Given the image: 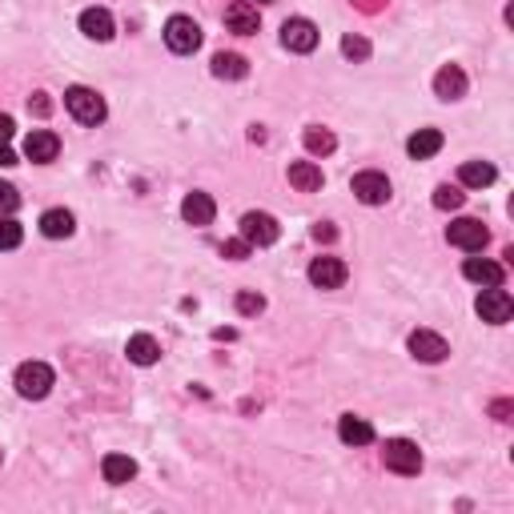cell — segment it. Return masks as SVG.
Listing matches in <instances>:
<instances>
[{
    "label": "cell",
    "mask_w": 514,
    "mask_h": 514,
    "mask_svg": "<svg viewBox=\"0 0 514 514\" xmlns=\"http://www.w3.org/2000/svg\"><path fill=\"white\" fill-rule=\"evenodd\" d=\"M73 229H76V221H73V213H68V209H49L45 217H40V234L53 237V242L73 237Z\"/></svg>",
    "instance_id": "obj_25"
},
{
    "label": "cell",
    "mask_w": 514,
    "mask_h": 514,
    "mask_svg": "<svg viewBox=\"0 0 514 514\" xmlns=\"http://www.w3.org/2000/svg\"><path fill=\"white\" fill-rule=\"evenodd\" d=\"M314 237H318V242H333L338 229H330V221H318V226H314Z\"/></svg>",
    "instance_id": "obj_34"
},
{
    "label": "cell",
    "mask_w": 514,
    "mask_h": 514,
    "mask_svg": "<svg viewBox=\"0 0 514 514\" xmlns=\"http://www.w3.org/2000/svg\"><path fill=\"white\" fill-rule=\"evenodd\" d=\"M382 462H386V470L410 478V474L422 470V450H418V442H410V439H390L382 447Z\"/></svg>",
    "instance_id": "obj_3"
},
{
    "label": "cell",
    "mask_w": 514,
    "mask_h": 514,
    "mask_svg": "<svg viewBox=\"0 0 514 514\" xmlns=\"http://www.w3.org/2000/svg\"><path fill=\"white\" fill-rule=\"evenodd\" d=\"M257 4H273V0H257Z\"/></svg>",
    "instance_id": "obj_37"
},
{
    "label": "cell",
    "mask_w": 514,
    "mask_h": 514,
    "mask_svg": "<svg viewBox=\"0 0 514 514\" xmlns=\"http://www.w3.org/2000/svg\"><path fill=\"white\" fill-rule=\"evenodd\" d=\"M24 242V229L13 217H0V250H16Z\"/></svg>",
    "instance_id": "obj_28"
},
{
    "label": "cell",
    "mask_w": 514,
    "mask_h": 514,
    "mask_svg": "<svg viewBox=\"0 0 514 514\" xmlns=\"http://www.w3.org/2000/svg\"><path fill=\"white\" fill-rule=\"evenodd\" d=\"M53 366H45V362H24L21 370H16V394L21 398H29V402H40V398H49V390H53Z\"/></svg>",
    "instance_id": "obj_2"
},
{
    "label": "cell",
    "mask_w": 514,
    "mask_h": 514,
    "mask_svg": "<svg viewBox=\"0 0 514 514\" xmlns=\"http://www.w3.org/2000/svg\"><path fill=\"white\" fill-rule=\"evenodd\" d=\"M494 165L491 161H466V165L458 169V182L466 185V190H486V185H494Z\"/></svg>",
    "instance_id": "obj_22"
},
{
    "label": "cell",
    "mask_w": 514,
    "mask_h": 514,
    "mask_svg": "<svg viewBox=\"0 0 514 514\" xmlns=\"http://www.w3.org/2000/svg\"><path fill=\"white\" fill-rule=\"evenodd\" d=\"M439 149H442V133H439V128H418V133L406 141V153H410L414 161L434 157Z\"/></svg>",
    "instance_id": "obj_23"
},
{
    "label": "cell",
    "mask_w": 514,
    "mask_h": 514,
    "mask_svg": "<svg viewBox=\"0 0 514 514\" xmlns=\"http://www.w3.org/2000/svg\"><path fill=\"white\" fill-rule=\"evenodd\" d=\"M57 153H61V137L49 133V128H32L29 141H24V157L37 161V165H49V161H57Z\"/></svg>",
    "instance_id": "obj_12"
},
{
    "label": "cell",
    "mask_w": 514,
    "mask_h": 514,
    "mask_svg": "<svg viewBox=\"0 0 514 514\" xmlns=\"http://www.w3.org/2000/svg\"><path fill=\"white\" fill-rule=\"evenodd\" d=\"M0 165H4V169H8V165H16V153L8 149V141H0Z\"/></svg>",
    "instance_id": "obj_36"
},
{
    "label": "cell",
    "mask_w": 514,
    "mask_h": 514,
    "mask_svg": "<svg viewBox=\"0 0 514 514\" xmlns=\"http://www.w3.org/2000/svg\"><path fill=\"white\" fill-rule=\"evenodd\" d=\"M81 32L89 40H97V45H105V40H113V13L109 8H84L81 13Z\"/></svg>",
    "instance_id": "obj_14"
},
{
    "label": "cell",
    "mask_w": 514,
    "mask_h": 514,
    "mask_svg": "<svg viewBox=\"0 0 514 514\" xmlns=\"http://www.w3.org/2000/svg\"><path fill=\"white\" fill-rule=\"evenodd\" d=\"M165 45L173 49V53L190 57L201 49V29H197L193 16H169L165 21Z\"/></svg>",
    "instance_id": "obj_4"
},
{
    "label": "cell",
    "mask_w": 514,
    "mask_h": 514,
    "mask_svg": "<svg viewBox=\"0 0 514 514\" xmlns=\"http://www.w3.org/2000/svg\"><path fill=\"white\" fill-rule=\"evenodd\" d=\"M125 354H128V362H137V366H153L161 358V346H157L153 333H133L128 346H125Z\"/></svg>",
    "instance_id": "obj_21"
},
{
    "label": "cell",
    "mask_w": 514,
    "mask_h": 514,
    "mask_svg": "<svg viewBox=\"0 0 514 514\" xmlns=\"http://www.w3.org/2000/svg\"><path fill=\"white\" fill-rule=\"evenodd\" d=\"M338 434H341L346 447H370V442H374V426L366 422V418H358V414H341Z\"/></svg>",
    "instance_id": "obj_19"
},
{
    "label": "cell",
    "mask_w": 514,
    "mask_h": 514,
    "mask_svg": "<svg viewBox=\"0 0 514 514\" xmlns=\"http://www.w3.org/2000/svg\"><path fill=\"white\" fill-rule=\"evenodd\" d=\"M322 169L314 165V161H294V165H289V185H294L297 193H318L322 190Z\"/></svg>",
    "instance_id": "obj_20"
},
{
    "label": "cell",
    "mask_w": 514,
    "mask_h": 514,
    "mask_svg": "<svg viewBox=\"0 0 514 514\" xmlns=\"http://www.w3.org/2000/svg\"><path fill=\"white\" fill-rule=\"evenodd\" d=\"M257 24H261V16H257V4H250V0H234V4L226 8V29L237 32V37L257 32Z\"/></svg>",
    "instance_id": "obj_13"
},
{
    "label": "cell",
    "mask_w": 514,
    "mask_h": 514,
    "mask_svg": "<svg viewBox=\"0 0 514 514\" xmlns=\"http://www.w3.org/2000/svg\"><path fill=\"white\" fill-rule=\"evenodd\" d=\"M0 458H4V454H0Z\"/></svg>",
    "instance_id": "obj_38"
},
{
    "label": "cell",
    "mask_w": 514,
    "mask_h": 514,
    "mask_svg": "<svg viewBox=\"0 0 514 514\" xmlns=\"http://www.w3.org/2000/svg\"><path fill=\"white\" fill-rule=\"evenodd\" d=\"M242 237L250 245H273L281 237V229H278V221H273L270 213L253 209V213H245V217H242Z\"/></svg>",
    "instance_id": "obj_11"
},
{
    "label": "cell",
    "mask_w": 514,
    "mask_h": 514,
    "mask_svg": "<svg viewBox=\"0 0 514 514\" xmlns=\"http://www.w3.org/2000/svg\"><path fill=\"white\" fill-rule=\"evenodd\" d=\"M16 133V125H13V117L8 113H0V141H8V137Z\"/></svg>",
    "instance_id": "obj_35"
},
{
    "label": "cell",
    "mask_w": 514,
    "mask_h": 514,
    "mask_svg": "<svg viewBox=\"0 0 514 514\" xmlns=\"http://www.w3.org/2000/svg\"><path fill=\"white\" fill-rule=\"evenodd\" d=\"M410 354H414L418 362L439 366V362H447L450 346H447V338H442V333H434V330H414V333H410Z\"/></svg>",
    "instance_id": "obj_8"
},
{
    "label": "cell",
    "mask_w": 514,
    "mask_h": 514,
    "mask_svg": "<svg viewBox=\"0 0 514 514\" xmlns=\"http://www.w3.org/2000/svg\"><path fill=\"white\" fill-rule=\"evenodd\" d=\"M209 68H213V76H217V81H242V76L250 73V61H245V57H237V53H217Z\"/></svg>",
    "instance_id": "obj_24"
},
{
    "label": "cell",
    "mask_w": 514,
    "mask_h": 514,
    "mask_svg": "<svg viewBox=\"0 0 514 514\" xmlns=\"http://www.w3.org/2000/svg\"><path fill=\"white\" fill-rule=\"evenodd\" d=\"M447 242L458 245V250H466V253H478L486 242H491V229H486L483 221H474V217H458V221H450L447 226Z\"/></svg>",
    "instance_id": "obj_5"
},
{
    "label": "cell",
    "mask_w": 514,
    "mask_h": 514,
    "mask_svg": "<svg viewBox=\"0 0 514 514\" xmlns=\"http://www.w3.org/2000/svg\"><path fill=\"white\" fill-rule=\"evenodd\" d=\"M318 24L306 21V16H294V21L281 24V45L289 49V53H314L318 49Z\"/></svg>",
    "instance_id": "obj_7"
},
{
    "label": "cell",
    "mask_w": 514,
    "mask_h": 514,
    "mask_svg": "<svg viewBox=\"0 0 514 514\" xmlns=\"http://www.w3.org/2000/svg\"><path fill=\"white\" fill-rule=\"evenodd\" d=\"M250 250H253V245L245 242V237H237V242H226V245H221V257H229V261H245V257H250Z\"/></svg>",
    "instance_id": "obj_32"
},
{
    "label": "cell",
    "mask_w": 514,
    "mask_h": 514,
    "mask_svg": "<svg viewBox=\"0 0 514 514\" xmlns=\"http://www.w3.org/2000/svg\"><path fill=\"white\" fill-rule=\"evenodd\" d=\"M101 474H105L109 486H125V483H133V478H137V462L128 458V454H105Z\"/></svg>",
    "instance_id": "obj_18"
},
{
    "label": "cell",
    "mask_w": 514,
    "mask_h": 514,
    "mask_svg": "<svg viewBox=\"0 0 514 514\" xmlns=\"http://www.w3.org/2000/svg\"><path fill=\"white\" fill-rule=\"evenodd\" d=\"M29 109H32V113H37V117H49V109H53V101H49L45 93H37V101H29Z\"/></svg>",
    "instance_id": "obj_33"
},
{
    "label": "cell",
    "mask_w": 514,
    "mask_h": 514,
    "mask_svg": "<svg viewBox=\"0 0 514 514\" xmlns=\"http://www.w3.org/2000/svg\"><path fill=\"white\" fill-rule=\"evenodd\" d=\"M16 205H21V193H16L8 182H0V217H13Z\"/></svg>",
    "instance_id": "obj_31"
},
{
    "label": "cell",
    "mask_w": 514,
    "mask_h": 514,
    "mask_svg": "<svg viewBox=\"0 0 514 514\" xmlns=\"http://www.w3.org/2000/svg\"><path fill=\"white\" fill-rule=\"evenodd\" d=\"M434 93H439V101H458L466 93V73L458 65H442L434 76Z\"/></svg>",
    "instance_id": "obj_17"
},
{
    "label": "cell",
    "mask_w": 514,
    "mask_h": 514,
    "mask_svg": "<svg viewBox=\"0 0 514 514\" xmlns=\"http://www.w3.org/2000/svg\"><path fill=\"white\" fill-rule=\"evenodd\" d=\"M462 278L474 281V286H502L507 270H502L499 261H486V257H466V265H462Z\"/></svg>",
    "instance_id": "obj_15"
},
{
    "label": "cell",
    "mask_w": 514,
    "mask_h": 514,
    "mask_svg": "<svg viewBox=\"0 0 514 514\" xmlns=\"http://www.w3.org/2000/svg\"><path fill=\"white\" fill-rule=\"evenodd\" d=\"M341 57H350V61H366V57H370V40L366 37H341Z\"/></svg>",
    "instance_id": "obj_30"
},
{
    "label": "cell",
    "mask_w": 514,
    "mask_h": 514,
    "mask_svg": "<svg viewBox=\"0 0 514 514\" xmlns=\"http://www.w3.org/2000/svg\"><path fill=\"white\" fill-rule=\"evenodd\" d=\"M234 306H237V314H242V318H253V314L265 310V297H261V294H250V289H242Z\"/></svg>",
    "instance_id": "obj_29"
},
{
    "label": "cell",
    "mask_w": 514,
    "mask_h": 514,
    "mask_svg": "<svg viewBox=\"0 0 514 514\" xmlns=\"http://www.w3.org/2000/svg\"><path fill=\"white\" fill-rule=\"evenodd\" d=\"M354 197L362 205H386V201H390V182H386V173H378V169L358 173L354 177Z\"/></svg>",
    "instance_id": "obj_10"
},
{
    "label": "cell",
    "mask_w": 514,
    "mask_h": 514,
    "mask_svg": "<svg viewBox=\"0 0 514 514\" xmlns=\"http://www.w3.org/2000/svg\"><path fill=\"white\" fill-rule=\"evenodd\" d=\"M182 217L190 221V226L205 229V226H213V217H217V205H213L209 193H190L182 201Z\"/></svg>",
    "instance_id": "obj_16"
},
{
    "label": "cell",
    "mask_w": 514,
    "mask_h": 514,
    "mask_svg": "<svg viewBox=\"0 0 514 514\" xmlns=\"http://www.w3.org/2000/svg\"><path fill=\"white\" fill-rule=\"evenodd\" d=\"M474 310H478V318H483V322L502 325V322H510L514 302H510V294H507V289H502V286H486L483 294H478Z\"/></svg>",
    "instance_id": "obj_6"
},
{
    "label": "cell",
    "mask_w": 514,
    "mask_h": 514,
    "mask_svg": "<svg viewBox=\"0 0 514 514\" xmlns=\"http://www.w3.org/2000/svg\"><path fill=\"white\" fill-rule=\"evenodd\" d=\"M346 278H350V270H346L341 257H314L310 261V281L318 289H341Z\"/></svg>",
    "instance_id": "obj_9"
},
{
    "label": "cell",
    "mask_w": 514,
    "mask_h": 514,
    "mask_svg": "<svg viewBox=\"0 0 514 514\" xmlns=\"http://www.w3.org/2000/svg\"><path fill=\"white\" fill-rule=\"evenodd\" d=\"M462 201H466V193H462L458 185H439V190H434V205H439V209H462Z\"/></svg>",
    "instance_id": "obj_27"
},
{
    "label": "cell",
    "mask_w": 514,
    "mask_h": 514,
    "mask_svg": "<svg viewBox=\"0 0 514 514\" xmlns=\"http://www.w3.org/2000/svg\"><path fill=\"white\" fill-rule=\"evenodd\" d=\"M65 109L76 117L81 125H101L105 121V97H101L97 89H84V84H73V89L65 93Z\"/></svg>",
    "instance_id": "obj_1"
},
{
    "label": "cell",
    "mask_w": 514,
    "mask_h": 514,
    "mask_svg": "<svg viewBox=\"0 0 514 514\" xmlns=\"http://www.w3.org/2000/svg\"><path fill=\"white\" fill-rule=\"evenodd\" d=\"M302 141H306V149H310L314 157H325V153L338 149V137H333L330 128H322V125H310V128H306Z\"/></svg>",
    "instance_id": "obj_26"
}]
</instances>
